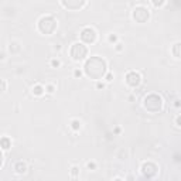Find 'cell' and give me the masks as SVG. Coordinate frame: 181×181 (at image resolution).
Here are the masks:
<instances>
[{"label":"cell","mask_w":181,"mask_h":181,"mask_svg":"<svg viewBox=\"0 0 181 181\" xmlns=\"http://www.w3.org/2000/svg\"><path fill=\"white\" fill-rule=\"evenodd\" d=\"M115 181H122V180H120V178H118V180H115Z\"/></svg>","instance_id":"obj_27"},{"label":"cell","mask_w":181,"mask_h":181,"mask_svg":"<svg viewBox=\"0 0 181 181\" xmlns=\"http://www.w3.org/2000/svg\"><path fill=\"white\" fill-rule=\"evenodd\" d=\"M175 125L181 127V115H178V116L175 118Z\"/></svg>","instance_id":"obj_20"},{"label":"cell","mask_w":181,"mask_h":181,"mask_svg":"<svg viewBox=\"0 0 181 181\" xmlns=\"http://www.w3.org/2000/svg\"><path fill=\"white\" fill-rule=\"evenodd\" d=\"M153 4H154L156 7H158V6H163V4H164V1H153Z\"/></svg>","instance_id":"obj_22"},{"label":"cell","mask_w":181,"mask_h":181,"mask_svg":"<svg viewBox=\"0 0 181 181\" xmlns=\"http://www.w3.org/2000/svg\"><path fill=\"white\" fill-rule=\"evenodd\" d=\"M51 65H53L54 68H58V67L61 65V62H60L58 60H53V61H51Z\"/></svg>","instance_id":"obj_17"},{"label":"cell","mask_w":181,"mask_h":181,"mask_svg":"<svg viewBox=\"0 0 181 181\" xmlns=\"http://www.w3.org/2000/svg\"><path fill=\"white\" fill-rule=\"evenodd\" d=\"M88 168H89V170H95V168H96V163H95V161H89V163H88Z\"/></svg>","instance_id":"obj_16"},{"label":"cell","mask_w":181,"mask_h":181,"mask_svg":"<svg viewBox=\"0 0 181 181\" xmlns=\"http://www.w3.org/2000/svg\"><path fill=\"white\" fill-rule=\"evenodd\" d=\"M142 82V77L134 71H130L126 74V84L132 88H137Z\"/></svg>","instance_id":"obj_7"},{"label":"cell","mask_w":181,"mask_h":181,"mask_svg":"<svg viewBox=\"0 0 181 181\" xmlns=\"http://www.w3.org/2000/svg\"><path fill=\"white\" fill-rule=\"evenodd\" d=\"M78 173H79V168H78V167H72V170H71V175H72V178H77Z\"/></svg>","instance_id":"obj_15"},{"label":"cell","mask_w":181,"mask_h":181,"mask_svg":"<svg viewBox=\"0 0 181 181\" xmlns=\"http://www.w3.org/2000/svg\"><path fill=\"white\" fill-rule=\"evenodd\" d=\"M14 170H16L18 174H24L27 171V165L24 164L23 161H18V163H16V165H14Z\"/></svg>","instance_id":"obj_11"},{"label":"cell","mask_w":181,"mask_h":181,"mask_svg":"<svg viewBox=\"0 0 181 181\" xmlns=\"http://www.w3.org/2000/svg\"><path fill=\"white\" fill-rule=\"evenodd\" d=\"M44 91H45V88H43L41 85H35V87L33 88V94L35 95V96H41V95L44 94Z\"/></svg>","instance_id":"obj_12"},{"label":"cell","mask_w":181,"mask_h":181,"mask_svg":"<svg viewBox=\"0 0 181 181\" xmlns=\"http://www.w3.org/2000/svg\"><path fill=\"white\" fill-rule=\"evenodd\" d=\"M87 4V1H84V0H77V1H71V0H62V6L67 9H70V10H79V9H82L84 6Z\"/></svg>","instance_id":"obj_9"},{"label":"cell","mask_w":181,"mask_h":181,"mask_svg":"<svg viewBox=\"0 0 181 181\" xmlns=\"http://www.w3.org/2000/svg\"><path fill=\"white\" fill-rule=\"evenodd\" d=\"M143 105H144V108L149 110V112L157 113V112H160L161 108H163V99H161V96H158L157 94H150L144 98Z\"/></svg>","instance_id":"obj_2"},{"label":"cell","mask_w":181,"mask_h":181,"mask_svg":"<svg viewBox=\"0 0 181 181\" xmlns=\"http://www.w3.org/2000/svg\"><path fill=\"white\" fill-rule=\"evenodd\" d=\"M1 91H6V81H1Z\"/></svg>","instance_id":"obj_23"},{"label":"cell","mask_w":181,"mask_h":181,"mask_svg":"<svg viewBox=\"0 0 181 181\" xmlns=\"http://www.w3.org/2000/svg\"><path fill=\"white\" fill-rule=\"evenodd\" d=\"M116 50H118V51H120V50H122V44H118V47H116Z\"/></svg>","instance_id":"obj_26"},{"label":"cell","mask_w":181,"mask_h":181,"mask_svg":"<svg viewBox=\"0 0 181 181\" xmlns=\"http://www.w3.org/2000/svg\"><path fill=\"white\" fill-rule=\"evenodd\" d=\"M71 127L74 129V130H79V129H81V122H79V120H77V119H75V120H72V122H71Z\"/></svg>","instance_id":"obj_14"},{"label":"cell","mask_w":181,"mask_h":181,"mask_svg":"<svg viewBox=\"0 0 181 181\" xmlns=\"http://www.w3.org/2000/svg\"><path fill=\"white\" fill-rule=\"evenodd\" d=\"M38 30L43 34H53L57 30V20L53 16H43L38 20Z\"/></svg>","instance_id":"obj_3"},{"label":"cell","mask_w":181,"mask_h":181,"mask_svg":"<svg viewBox=\"0 0 181 181\" xmlns=\"http://www.w3.org/2000/svg\"><path fill=\"white\" fill-rule=\"evenodd\" d=\"M150 17V11L143 6H139L133 10V18L137 23H146Z\"/></svg>","instance_id":"obj_5"},{"label":"cell","mask_w":181,"mask_h":181,"mask_svg":"<svg viewBox=\"0 0 181 181\" xmlns=\"http://www.w3.org/2000/svg\"><path fill=\"white\" fill-rule=\"evenodd\" d=\"M81 75H82V72L79 71V70H75V71H74V77H77V78H81Z\"/></svg>","instance_id":"obj_21"},{"label":"cell","mask_w":181,"mask_h":181,"mask_svg":"<svg viewBox=\"0 0 181 181\" xmlns=\"http://www.w3.org/2000/svg\"><path fill=\"white\" fill-rule=\"evenodd\" d=\"M54 85H48L47 88H45V91H47V92H50V94H53V92H54Z\"/></svg>","instance_id":"obj_19"},{"label":"cell","mask_w":181,"mask_h":181,"mask_svg":"<svg viewBox=\"0 0 181 181\" xmlns=\"http://www.w3.org/2000/svg\"><path fill=\"white\" fill-rule=\"evenodd\" d=\"M109 41H110V43H116V41H118V35L110 34V35H109Z\"/></svg>","instance_id":"obj_18"},{"label":"cell","mask_w":181,"mask_h":181,"mask_svg":"<svg viewBox=\"0 0 181 181\" xmlns=\"http://www.w3.org/2000/svg\"><path fill=\"white\" fill-rule=\"evenodd\" d=\"M142 173L147 178H151V177H154L157 174V165L154 164V163H151V161H147V163H144L142 165Z\"/></svg>","instance_id":"obj_8"},{"label":"cell","mask_w":181,"mask_h":181,"mask_svg":"<svg viewBox=\"0 0 181 181\" xmlns=\"http://www.w3.org/2000/svg\"><path fill=\"white\" fill-rule=\"evenodd\" d=\"M10 146H11V142L9 140V137H3L1 139V147H3V150H7Z\"/></svg>","instance_id":"obj_13"},{"label":"cell","mask_w":181,"mask_h":181,"mask_svg":"<svg viewBox=\"0 0 181 181\" xmlns=\"http://www.w3.org/2000/svg\"><path fill=\"white\" fill-rule=\"evenodd\" d=\"M171 53L175 58H181V43H175L171 48Z\"/></svg>","instance_id":"obj_10"},{"label":"cell","mask_w":181,"mask_h":181,"mask_svg":"<svg viewBox=\"0 0 181 181\" xmlns=\"http://www.w3.org/2000/svg\"><path fill=\"white\" fill-rule=\"evenodd\" d=\"M84 71H85V75L91 79H102L105 77V74L108 71V67H106V61L95 55V57H91L88 58L87 62H85V67H84Z\"/></svg>","instance_id":"obj_1"},{"label":"cell","mask_w":181,"mask_h":181,"mask_svg":"<svg viewBox=\"0 0 181 181\" xmlns=\"http://www.w3.org/2000/svg\"><path fill=\"white\" fill-rule=\"evenodd\" d=\"M96 37H98V34H96V31H95L92 27H85L81 31V40L85 44H94L95 41H96Z\"/></svg>","instance_id":"obj_6"},{"label":"cell","mask_w":181,"mask_h":181,"mask_svg":"<svg viewBox=\"0 0 181 181\" xmlns=\"http://www.w3.org/2000/svg\"><path fill=\"white\" fill-rule=\"evenodd\" d=\"M103 88H105V84H101V82H99V84H98V89H103Z\"/></svg>","instance_id":"obj_25"},{"label":"cell","mask_w":181,"mask_h":181,"mask_svg":"<svg viewBox=\"0 0 181 181\" xmlns=\"http://www.w3.org/2000/svg\"><path fill=\"white\" fill-rule=\"evenodd\" d=\"M70 53H71L72 60H75V61H82L88 55V48H87V45H84L82 43H75V44H72Z\"/></svg>","instance_id":"obj_4"},{"label":"cell","mask_w":181,"mask_h":181,"mask_svg":"<svg viewBox=\"0 0 181 181\" xmlns=\"http://www.w3.org/2000/svg\"><path fill=\"white\" fill-rule=\"evenodd\" d=\"M112 78H113V75H112V74H108V77H106V81H108V82H110V81H112Z\"/></svg>","instance_id":"obj_24"}]
</instances>
